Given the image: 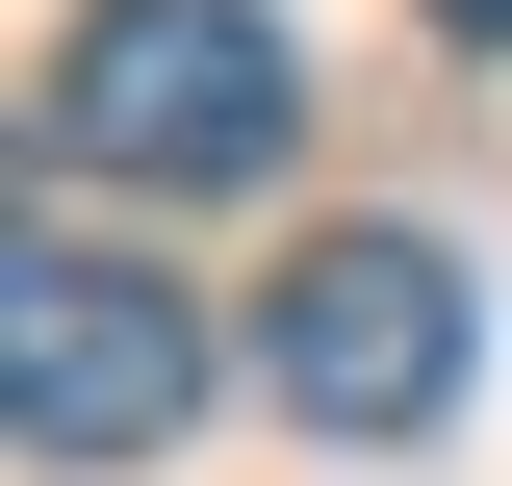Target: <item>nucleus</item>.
I'll return each instance as SVG.
<instances>
[{
  "label": "nucleus",
  "instance_id": "7ed1b4c3",
  "mask_svg": "<svg viewBox=\"0 0 512 486\" xmlns=\"http://www.w3.org/2000/svg\"><path fill=\"white\" fill-rule=\"evenodd\" d=\"M256 384L308 435H359V461H410V435L487 384V307H461L436 231H333V256H282V307H256Z\"/></svg>",
  "mask_w": 512,
  "mask_h": 486
},
{
  "label": "nucleus",
  "instance_id": "f257e3e1",
  "mask_svg": "<svg viewBox=\"0 0 512 486\" xmlns=\"http://www.w3.org/2000/svg\"><path fill=\"white\" fill-rule=\"evenodd\" d=\"M282 128H308V52L256 26V0H103L52 52V154L77 180H128V205H231V180H282Z\"/></svg>",
  "mask_w": 512,
  "mask_h": 486
},
{
  "label": "nucleus",
  "instance_id": "20e7f679",
  "mask_svg": "<svg viewBox=\"0 0 512 486\" xmlns=\"http://www.w3.org/2000/svg\"><path fill=\"white\" fill-rule=\"evenodd\" d=\"M436 26H461V52H512V0H436Z\"/></svg>",
  "mask_w": 512,
  "mask_h": 486
},
{
  "label": "nucleus",
  "instance_id": "f03ea898",
  "mask_svg": "<svg viewBox=\"0 0 512 486\" xmlns=\"http://www.w3.org/2000/svg\"><path fill=\"white\" fill-rule=\"evenodd\" d=\"M0 384H26V461H180V410H205V307L154 282V256H103V231H26L0 256Z\"/></svg>",
  "mask_w": 512,
  "mask_h": 486
}]
</instances>
